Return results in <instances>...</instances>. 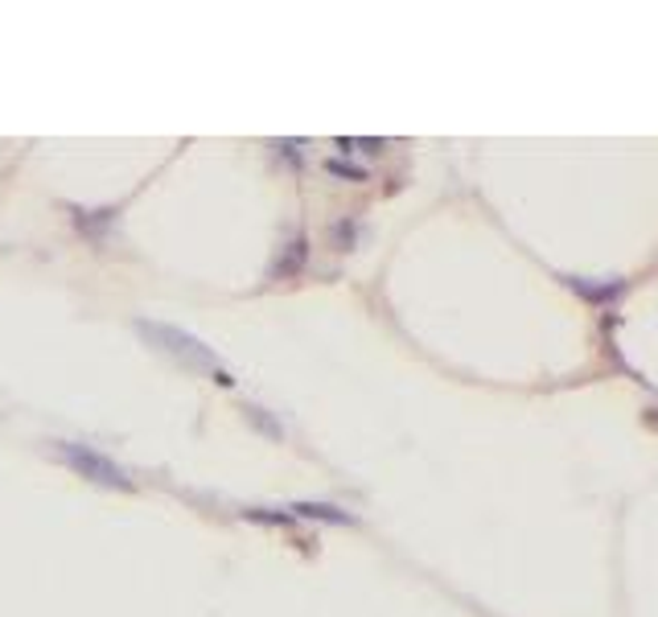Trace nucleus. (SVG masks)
Instances as JSON below:
<instances>
[{"instance_id": "f257e3e1", "label": "nucleus", "mask_w": 658, "mask_h": 617, "mask_svg": "<svg viewBox=\"0 0 658 617\" xmlns=\"http://www.w3.org/2000/svg\"><path fill=\"white\" fill-rule=\"evenodd\" d=\"M136 334L145 337V342H153L157 350H165L169 359H177L181 366H189V371H206V375L215 379V383H223V388H230L235 379H230V371L223 363H218V354L202 337L186 334V330H177V325H165V322H148V317H140L136 322Z\"/></svg>"}, {"instance_id": "f03ea898", "label": "nucleus", "mask_w": 658, "mask_h": 617, "mask_svg": "<svg viewBox=\"0 0 658 617\" xmlns=\"http://www.w3.org/2000/svg\"><path fill=\"white\" fill-rule=\"evenodd\" d=\"M55 453L67 461L70 470L87 478V482H99V486H111V490H132V478L111 461V457L95 453L91 444H75V441H58Z\"/></svg>"}, {"instance_id": "7ed1b4c3", "label": "nucleus", "mask_w": 658, "mask_h": 617, "mask_svg": "<svg viewBox=\"0 0 658 617\" xmlns=\"http://www.w3.org/2000/svg\"><path fill=\"white\" fill-rule=\"evenodd\" d=\"M293 519H317V523H354L346 510L330 507V502H296L293 507Z\"/></svg>"}, {"instance_id": "20e7f679", "label": "nucleus", "mask_w": 658, "mask_h": 617, "mask_svg": "<svg viewBox=\"0 0 658 617\" xmlns=\"http://www.w3.org/2000/svg\"><path fill=\"white\" fill-rule=\"evenodd\" d=\"M305 252H310V247H305V239H296L293 247H288V255H281V264L272 268V276H293V272L305 264Z\"/></svg>"}, {"instance_id": "39448f33", "label": "nucleus", "mask_w": 658, "mask_h": 617, "mask_svg": "<svg viewBox=\"0 0 658 617\" xmlns=\"http://www.w3.org/2000/svg\"><path fill=\"white\" fill-rule=\"evenodd\" d=\"M243 412H247V420H252V424H256L259 432H268L272 441H281V437H284V429H281V424H276V420L268 417V412H264V408H252V403H247Z\"/></svg>"}, {"instance_id": "423d86ee", "label": "nucleus", "mask_w": 658, "mask_h": 617, "mask_svg": "<svg viewBox=\"0 0 658 617\" xmlns=\"http://www.w3.org/2000/svg\"><path fill=\"white\" fill-rule=\"evenodd\" d=\"M325 169L337 177H354V182H366V169H359V165H346V161H325Z\"/></svg>"}, {"instance_id": "0eeeda50", "label": "nucleus", "mask_w": 658, "mask_h": 617, "mask_svg": "<svg viewBox=\"0 0 658 617\" xmlns=\"http://www.w3.org/2000/svg\"><path fill=\"white\" fill-rule=\"evenodd\" d=\"M337 148H346V153H350V148H366V153H379L383 145H379V140H337Z\"/></svg>"}]
</instances>
